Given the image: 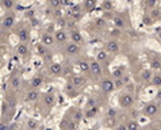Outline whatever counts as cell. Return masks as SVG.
<instances>
[{
	"mask_svg": "<svg viewBox=\"0 0 161 130\" xmlns=\"http://www.w3.org/2000/svg\"><path fill=\"white\" fill-rule=\"evenodd\" d=\"M57 102V95L53 91H47V92L42 94V104L47 109H53Z\"/></svg>",
	"mask_w": 161,
	"mask_h": 130,
	"instance_id": "9c48e42d",
	"label": "cell"
},
{
	"mask_svg": "<svg viewBox=\"0 0 161 130\" xmlns=\"http://www.w3.org/2000/svg\"><path fill=\"white\" fill-rule=\"evenodd\" d=\"M125 73H126V68H125V66H123V65L122 66H118V68L112 72V77H122Z\"/></svg>",
	"mask_w": 161,
	"mask_h": 130,
	"instance_id": "e575fe53",
	"label": "cell"
},
{
	"mask_svg": "<svg viewBox=\"0 0 161 130\" xmlns=\"http://www.w3.org/2000/svg\"><path fill=\"white\" fill-rule=\"evenodd\" d=\"M26 128L27 129H38L39 128V122L37 121V119H34V118H28L27 121H26Z\"/></svg>",
	"mask_w": 161,
	"mask_h": 130,
	"instance_id": "d6a6232c",
	"label": "cell"
},
{
	"mask_svg": "<svg viewBox=\"0 0 161 130\" xmlns=\"http://www.w3.org/2000/svg\"><path fill=\"white\" fill-rule=\"evenodd\" d=\"M108 37L112 38V39H119V38L122 37V28L114 26L112 28L108 30Z\"/></svg>",
	"mask_w": 161,
	"mask_h": 130,
	"instance_id": "83f0119b",
	"label": "cell"
},
{
	"mask_svg": "<svg viewBox=\"0 0 161 130\" xmlns=\"http://www.w3.org/2000/svg\"><path fill=\"white\" fill-rule=\"evenodd\" d=\"M43 83H45V79H43V76L35 75V76H33V77H31V80H30V87L38 88V90H39V88L43 85Z\"/></svg>",
	"mask_w": 161,
	"mask_h": 130,
	"instance_id": "603a6c76",
	"label": "cell"
},
{
	"mask_svg": "<svg viewBox=\"0 0 161 130\" xmlns=\"http://www.w3.org/2000/svg\"><path fill=\"white\" fill-rule=\"evenodd\" d=\"M159 106H160V111H161V100L159 102Z\"/></svg>",
	"mask_w": 161,
	"mask_h": 130,
	"instance_id": "bcb514c9",
	"label": "cell"
},
{
	"mask_svg": "<svg viewBox=\"0 0 161 130\" xmlns=\"http://www.w3.org/2000/svg\"><path fill=\"white\" fill-rule=\"evenodd\" d=\"M66 117H69V118L73 119V121L80 122L81 119L84 118V110L80 109V107H72V110L66 114Z\"/></svg>",
	"mask_w": 161,
	"mask_h": 130,
	"instance_id": "2e32d148",
	"label": "cell"
},
{
	"mask_svg": "<svg viewBox=\"0 0 161 130\" xmlns=\"http://www.w3.org/2000/svg\"><path fill=\"white\" fill-rule=\"evenodd\" d=\"M88 76H85L84 73H72L71 76H69V80L73 83L76 87L77 88H84L85 85H87V83H88Z\"/></svg>",
	"mask_w": 161,
	"mask_h": 130,
	"instance_id": "52a82bcc",
	"label": "cell"
},
{
	"mask_svg": "<svg viewBox=\"0 0 161 130\" xmlns=\"http://www.w3.org/2000/svg\"><path fill=\"white\" fill-rule=\"evenodd\" d=\"M144 23L146 24V26H150V24L153 23V19H152L149 15H145V17H144Z\"/></svg>",
	"mask_w": 161,
	"mask_h": 130,
	"instance_id": "60d3db41",
	"label": "cell"
},
{
	"mask_svg": "<svg viewBox=\"0 0 161 130\" xmlns=\"http://www.w3.org/2000/svg\"><path fill=\"white\" fill-rule=\"evenodd\" d=\"M156 99L159 100V102L161 100V88H159V91H157V94H156Z\"/></svg>",
	"mask_w": 161,
	"mask_h": 130,
	"instance_id": "ee69618b",
	"label": "cell"
},
{
	"mask_svg": "<svg viewBox=\"0 0 161 130\" xmlns=\"http://www.w3.org/2000/svg\"><path fill=\"white\" fill-rule=\"evenodd\" d=\"M150 84L153 85V87H156V88H161V72H159V71L153 72Z\"/></svg>",
	"mask_w": 161,
	"mask_h": 130,
	"instance_id": "4316f807",
	"label": "cell"
},
{
	"mask_svg": "<svg viewBox=\"0 0 161 130\" xmlns=\"http://www.w3.org/2000/svg\"><path fill=\"white\" fill-rule=\"evenodd\" d=\"M106 24H107V20L104 18H96L95 19V26H96L97 28H103Z\"/></svg>",
	"mask_w": 161,
	"mask_h": 130,
	"instance_id": "f35d334b",
	"label": "cell"
},
{
	"mask_svg": "<svg viewBox=\"0 0 161 130\" xmlns=\"http://www.w3.org/2000/svg\"><path fill=\"white\" fill-rule=\"evenodd\" d=\"M18 38H19V42H28L30 41V28L20 27L18 30Z\"/></svg>",
	"mask_w": 161,
	"mask_h": 130,
	"instance_id": "44dd1931",
	"label": "cell"
},
{
	"mask_svg": "<svg viewBox=\"0 0 161 130\" xmlns=\"http://www.w3.org/2000/svg\"><path fill=\"white\" fill-rule=\"evenodd\" d=\"M69 41H72V42L75 43H79V45L84 46V35L83 33H81L79 28H72V30H69Z\"/></svg>",
	"mask_w": 161,
	"mask_h": 130,
	"instance_id": "5bb4252c",
	"label": "cell"
},
{
	"mask_svg": "<svg viewBox=\"0 0 161 130\" xmlns=\"http://www.w3.org/2000/svg\"><path fill=\"white\" fill-rule=\"evenodd\" d=\"M76 64H77V68L80 69V72L81 73H84V75H90V61L88 60H85V58H79L77 61H76Z\"/></svg>",
	"mask_w": 161,
	"mask_h": 130,
	"instance_id": "d6986e66",
	"label": "cell"
},
{
	"mask_svg": "<svg viewBox=\"0 0 161 130\" xmlns=\"http://www.w3.org/2000/svg\"><path fill=\"white\" fill-rule=\"evenodd\" d=\"M114 79V84H115V90H122L125 88V81L122 77H112Z\"/></svg>",
	"mask_w": 161,
	"mask_h": 130,
	"instance_id": "8d00e7d4",
	"label": "cell"
},
{
	"mask_svg": "<svg viewBox=\"0 0 161 130\" xmlns=\"http://www.w3.org/2000/svg\"><path fill=\"white\" fill-rule=\"evenodd\" d=\"M2 7L4 8L5 11L14 9V7H15V0H2Z\"/></svg>",
	"mask_w": 161,
	"mask_h": 130,
	"instance_id": "1f68e13d",
	"label": "cell"
},
{
	"mask_svg": "<svg viewBox=\"0 0 161 130\" xmlns=\"http://www.w3.org/2000/svg\"><path fill=\"white\" fill-rule=\"evenodd\" d=\"M157 3H159V0H145V4H146V7L150 8V9H153L154 7H156Z\"/></svg>",
	"mask_w": 161,
	"mask_h": 130,
	"instance_id": "ab89813d",
	"label": "cell"
},
{
	"mask_svg": "<svg viewBox=\"0 0 161 130\" xmlns=\"http://www.w3.org/2000/svg\"><path fill=\"white\" fill-rule=\"evenodd\" d=\"M53 35H54L56 43H60L62 46L69 41V31H66L65 28H57V30H54Z\"/></svg>",
	"mask_w": 161,
	"mask_h": 130,
	"instance_id": "30bf717a",
	"label": "cell"
},
{
	"mask_svg": "<svg viewBox=\"0 0 161 130\" xmlns=\"http://www.w3.org/2000/svg\"><path fill=\"white\" fill-rule=\"evenodd\" d=\"M90 73H91V76H92L95 80H99V79H102V76H103L102 62H99L96 58L91 60V61H90Z\"/></svg>",
	"mask_w": 161,
	"mask_h": 130,
	"instance_id": "5b68a950",
	"label": "cell"
},
{
	"mask_svg": "<svg viewBox=\"0 0 161 130\" xmlns=\"http://www.w3.org/2000/svg\"><path fill=\"white\" fill-rule=\"evenodd\" d=\"M39 98H41L39 90H38V88H33V87H31L30 90H28L27 92H26V95H24V102L34 103V102H37Z\"/></svg>",
	"mask_w": 161,
	"mask_h": 130,
	"instance_id": "9a60e30c",
	"label": "cell"
},
{
	"mask_svg": "<svg viewBox=\"0 0 161 130\" xmlns=\"http://www.w3.org/2000/svg\"><path fill=\"white\" fill-rule=\"evenodd\" d=\"M15 52L19 57H26L28 54V46H27V42H19L18 46L15 47Z\"/></svg>",
	"mask_w": 161,
	"mask_h": 130,
	"instance_id": "cb8c5ba5",
	"label": "cell"
},
{
	"mask_svg": "<svg viewBox=\"0 0 161 130\" xmlns=\"http://www.w3.org/2000/svg\"><path fill=\"white\" fill-rule=\"evenodd\" d=\"M39 42L42 43V45L50 47V49H52V47L56 45L54 35H53L52 33H49V31H43V33H41V35H39Z\"/></svg>",
	"mask_w": 161,
	"mask_h": 130,
	"instance_id": "4fadbf2b",
	"label": "cell"
},
{
	"mask_svg": "<svg viewBox=\"0 0 161 130\" xmlns=\"http://www.w3.org/2000/svg\"><path fill=\"white\" fill-rule=\"evenodd\" d=\"M35 50H37V54H39L41 57H47L50 54V47L42 45L41 42L35 45Z\"/></svg>",
	"mask_w": 161,
	"mask_h": 130,
	"instance_id": "484cf974",
	"label": "cell"
},
{
	"mask_svg": "<svg viewBox=\"0 0 161 130\" xmlns=\"http://www.w3.org/2000/svg\"><path fill=\"white\" fill-rule=\"evenodd\" d=\"M96 60L102 64H106V62H110V53L107 52L106 49H100L96 52Z\"/></svg>",
	"mask_w": 161,
	"mask_h": 130,
	"instance_id": "7402d4cb",
	"label": "cell"
},
{
	"mask_svg": "<svg viewBox=\"0 0 161 130\" xmlns=\"http://www.w3.org/2000/svg\"><path fill=\"white\" fill-rule=\"evenodd\" d=\"M45 31H49V33H54V24L50 23L49 26L46 27V30H45Z\"/></svg>",
	"mask_w": 161,
	"mask_h": 130,
	"instance_id": "7bdbcfd3",
	"label": "cell"
},
{
	"mask_svg": "<svg viewBox=\"0 0 161 130\" xmlns=\"http://www.w3.org/2000/svg\"><path fill=\"white\" fill-rule=\"evenodd\" d=\"M106 117H110V118H118V110L115 107H110L106 113Z\"/></svg>",
	"mask_w": 161,
	"mask_h": 130,
	"instance_id": "74e56055",
	"label": "cell"
},
{
	"mask_svg": "<svg viewBox=\"0 0 161 130\" xmlns=\"http://www.w3.org/2000/svg\"><path fill=\"white\" fill-rule=\"evenodd\" d=\"M102 9L103 11H108V12L114 11V4H112L111 0H104L102 3Z\"/></svg>",
	"mask_w": 161,
	"mask_h": 130,
	"instance_id": "836d02e7",
	"label": "cell"
},
{
	"mask_svg": "<svg viewBox=\"0 0 161 130\" xmlns=\"http://www.w3.org/2000/svg\"><path fill=\"white\" fill-rule=\"evenodd\" d=\"M135 103V98H134V94L131 92H127V91H125V92H122L119 95L118 98V104L121 109H125V110H130L133 106H134Z\"/></svg>",
	"mask_w": 161,
	"mask_h": 130,
	"instance_id": "7a4b0ae2",
	"label": "cell"
},
{
	"mask_svg": "<svg viewBox=\"0 0 161 130\" xmlns=\"http://www.w3.org/2000/svg\"><path fill=\"white\" fill-rule=\"evenodd\" d=\"M62 69H64V65L60 64V62L52 61L47 64V72H49L50 76H54V77L62 76Z\"/></svg>",
	"mask_w": 161,
	"mask_h": 130,
	"instance_id": "7c38bea8",
	"label": "cell"
},
{
	"mask_svg": "<svg viewBox=\"0 0 161 130\" xmlns=\"http://www.w3.org/2000/svg\"><path fill=\"white\" fill-rule=\"evenodd\" d=\"M141 113L144 114L146 118H154V117L159 115L160 106H159V103H156V102H148L144 107H142Z\"/></svg>",
	"mask_w": 161,
	"mask_h": 130,
	"instance_id": "3957f363",
	"label": "cell"
},
{
	"mask_svg": "<svg viewBox=\"0 0 161 130\" xmlns=\"http://www.w3.org/2000/svg\"><path fill=\"white\" fill-rule=\"evenodd\" d=\"M152 76H153V69L152 68L141 69L140 73H138V80L142 81V83H150Z\"/></svg>",
	"mask_w": 161,
	"mask_h": 130,
	"instance_id": "ac0fdd59",
	"label": "cell"
},
{
	"mask_svg": "<svg viewBox=\"0 0 161 130\" xmlns=\"http://www.w3.org/2000/svg\"><path fill=\"white\" fill-rule=\"evenodd\" d=\"M15 20H16L15 12L12 11V9H9V11H7V14L2 18V22H0L2 28L3 30H11V28L14 27V24H15Z\"/></svg>",
	"mask_w": 161,
	"mask_h": 130,
	"instance_id": "8992f818",
	"label": "cell"
},
{
	"mask_svg": "<svg viewBox=\"0 0 161 130\" xmlns=\"http://www.w3.org/2000/svg\"><path fill=\"white\" fill-rule=\"evenodd\" d=\"M126 18H125V15H122V14H115L114 15V18H112V24L115 27H119V28H125L126 27Z\"/></svg>",
	"mask_w": 161,
	"mask_h": 130,
	"instance_id": "ffe728a7",
	"label": "cell"
},
{
	"mask_svg": "<svg viewBox=\"0 0 161 130\" xmlns=\"http://www.w3.org/2000/svg\"><path fill=\"white\" fill-rule=\"evenodd\" d=\"M116 129H122V130H127V125H126V122H121V123H116V126H115Z\"/></svg>",
	"mask_w": 161,
	"mask_h": 130,
	"instance_id": "b9f144b4",
	"label": "cell"
},
{
	"mask_svg": "<svg viewBox=\"0 0 161 130\" xmlns=\"http://www.w3.org/2000/svg\"><path fill=\"white\" fill-rule=\"evenodd\" d=\"M81 52H83V46L79 45V43L72 42V41H68L64 45V53L69 58H77L81 54Z\"/></svg>",
	"mask_w": 161,
	"mask_h": 130,
	"instance_id": "6da1fadb",
	"label": "cell"
},
{
	"mask_svg": "<svg viewBox=\"0 0 161 130\" xmlns=\"http://www.w3.org/2000/svg\"><path fill=\"white\" fill-rule=\"evenodd\" d=\"M126 125H127V130H137L140 129V122L134 118H129V121H126Z\"/></svg>",
	"mask_w": 161,
	"mask_h": 130,
	"instance_id": "4dcf8cb0",
	"label": "cell"
},
{
	"mask_svg": "<svg viewBox=\"0 0 161 130\" xmlns=\"http://www.w3.org/2000/svg\"><path fill=\"white\" fill-rule=\"evenodd\" d=\"M65 94H66V96H69V98H76L79 94H80V88H77L68 79V81H66V85H65Z\"/></svg>",
	"mask_w": 161,
	"mask_h": 130,
	"instance_id": "e0dca14e",
	"label": "cell"
},
{
	"mask_svg": "<svg viewBox=\"0 0 161 130\" xmlns=\"http://www.w3.org/2000/svg\"><path fill=\"white\" fill-rule=\"evenodd\" d=\"M104 49H106L110 54H118V53L121 52V42H119L118 39L110 38V39H107L106 43H104Z\"/></svg>",
	"mask_w": 161,
	"mask_h": 130,
	"instance_id": "ba28073f",
	"label": "cell"
},
{
	"mask_svg": "<svg viewBox=\"0 0 161 130\" xmlns=\"http://www.w3.org/2000/svg\"><path fill=\"white\" fill-rule=\"evenodd\" d=\"M47 6H49L52 9H58L61 7V0H46Z\"/></svg>",
	"mask_w": 161,
	"mask_h": 130,
	"instance_id": "d590c367",
	"label": "cell"
},
{
	"mask_svg": "<svg viewBox=\"0 0 161 130\" xmlns=\"http://www.w3.org/2000/svg\"><path fill=\"white\" fill-rule=\"evenodd\" d=\"M149 64L153 71H161V58H159V57H152V58H149Z\"/></svg>",
	"mask_w": 161,
	"mask_h": 130,
	"instance_id": "f1b7e54d",
	"label": "cell"
},
{
	"mask_svg": "<svg viewBox=\"0 0 161 130\" xmlns=\"http://www.w3.org/2000/svg\"><path fill=\"white\" fill-rule=\"evenodd\" d=\"M99 88L104 95H110L115 91V84H114L112 77H102L99 81Z\"/></svg>",
	"mask_w": 161,
	"mask_h": 130,
	"instance_id": "277c9868",
	"label": "cell"
},
{
	"mask_svg": "<svg viewBox=\"0 0 161 130\" xmlns=\"http://www.w3.org/2000/svg\"><path fill=\"white\" fill-rule=\"evenodd\" d=\"M22 84V80L19 76H12L11 79H9V87L12 88V90H18L19 87H20Z\"/></svg>",
	"mask_w": 161,
	"mask_h": 130,
	"instance_id": "f546056e",
	"label": "cell"
},
{
	"mask_svg": "<svg viewBox=\"0 0 161 130\" xmlns=\"http://www.w3.org/2000/svg\"><path fill=\"white\" fill-rule=\"evenodd\" d=\"M84 8H83V6H81V3L80 4H75V6H72L71 8H69V11H68V15L71 17L72 19H73L75 22H77V20H80L81 18H83V15H84Z\"/></svg>",
	"mask_w": 161,
	"mask_h": 130,
	"instance_id": "8fae6325",
	"label": "cell"
},
{
	"mask_svg": "<svg viewBox=\"0 0 161 130\" xmlns=\"http://www.w3.org/2000/svg\"><path fill=\"white\" fill-rule=\"evenodd\" d=\"M96 4H97V0H83V2H81V6H83L85 12L93 11L95 7H96Z\"/></svg>",
	"mask_w": 161,
	"mask_h": 130,
	"instance_id": "d4e9b609",
	"label": "cell"
},
{
	"mask_svg": "<svg viewBox=\"0 0 161 130\" xmlns=\"http://www.w3.org/2000/svg\"><path fill=\"white\" fill-rule=\"evenodd\" d=\"M2 66H3V61H2V58H0V69H2Z\"/></svg>",
	"mask_w": 161,
	"mask_h": 130,
	"instance_id": "f6af8a7d",
	"label": "cell"
}]
</instances>
